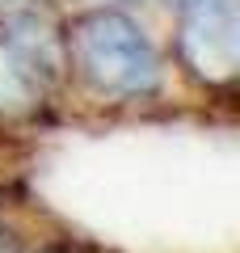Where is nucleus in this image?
<instances>
[{"label":"nucleus","mask_w":240,"mask_h":253,"mask_svg":"<svg viewBox=\"0 0 240 253\" xmlns=\"http://www.w3.org/2000/svg\"><path fill=\"white\" fill-rule=\"evenodd\" d=\"M38 101V84L30 76V63L0 38V114H26Z\"/></svg>","instance_id":"3"},{"label":"nucleus","mask_w":240,"mask_h":253,"mask_svg":"<svg viewBox=\"0 0 240 253\" xmlns=\"http://www.w3.org/2000/svg\"><path fill=\"white\" fill-rule=\"evenodd\" d=\"M177 42L202 81L223 84L240 68L236 0H177Z\"/></svg>","instance_id":"2"},{"label":"nucleus","mask_w":240,"mask_h":253,"mask_svg":"<svg viewBox=\"0 0 240 253\" xmlns=\"http://www.w3.org/2000/svg\"><path fill=\"white\" fill-rule=\"evenodd\" d=\"M72 55L84 81L110 97H152L164 81L160 51L148 30L118 9H93L72 26Z\"/></svg>","instance_id":"1"}]
</instances>
